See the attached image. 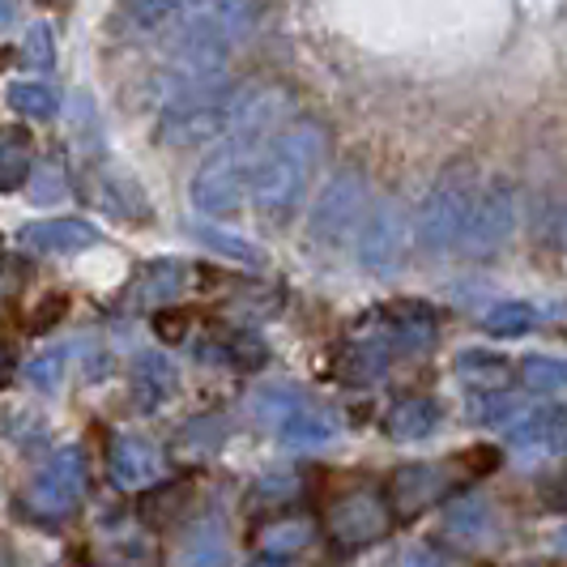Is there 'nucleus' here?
Returning <instances> with one entry per match:
<instances>
[{"label": "nucleus", "instance_id": "nucleus-1", "mask_svg": "<svg viewBox=\"0 0 567 567\" xmlns=\"http://www.w3.org/2000/svg\"><path fill=\"white\" fill-rule=\"evenodd\" d=\"M320 154H324V142H320V133H316L312 124L274 137L252 163L256 209H265V214L295 209L303 200V193H308V179H312Z\"/></svg>", "mask_w": 567, "mask_h": 567}, {"label": "nucleus", "instance_id": "nucleus-2", "mask_svg": "<svg viewBox=\"0 0 567 567\" xmlns=\"http://www.w3.org/2000/svg\"><path fill=\"white\" fill-rule=\"evenodd\" d=\"M248 142L252 137H235L230 145L214 150L197 167V175H193L188 197H193V205H197L205 218H227V214H235L244 205V193L252 188V163H256Z\"/></svg>", "mask_w": 567, "mask_h": 567}, {"label": "nucleus", "instance_id": "nucleus-3", "mask_svg": "<svg viewBox=\"0 0 567 567\" xmlns=\"http://www.w3.org/2000/svg\"><path fill=\"white\" fill-rule=\"evenodd\" d=\"M230 99H235V90H227V85L171 99L154 120V142L184 150V145H205L223 137L230 128Z\"/></svg>", "mask_w": 567, "mask_h": 567}, {"label": "nucleus", "instance_id": "nucleus-4", "mask_svg": "<svg viewBox=\"0 0 567 567\" xmlns=\"http://www.w3.org/2000/svg\"><path fill=\"white\" fill-rule=\"evenodd\" d=\"M474 179L470 171H449L431 193L419 205V218H414V235L419 244L431 248V252H449L461 244V230L470 223V209H474Z\"/></svg>", "mask_w": 567, "mask_h": 567}, {"label": "nucleus", "instance_id": "nucleus-5", "mask_svg": "<svg viewBox=\"0 0 567 567\" xmlns=\"http://www.w3.org/2000/svg\"><path fill=\"white\" fill-rule=\"evenodd\" d=\"M85 478H90V470H85L82 449H78V444L56 449L52 461L30 478L27 495H22V508H27V516H34V520L56 525V520L78 512V504H82V495H85Z\"/></svg>", "mask_w": 567, "mask_h": 567}, {"label": "nucleus", "instance_id": "nucleus-6", "mask_svg": "<svg viewBox=\"0 0 567 567\" xmlns=\"http://www.w3.org/2000/svg\"><path fill=\"white\" fill-rule=\"evenodd\" d=\"M363 197H368V184L354 167H341L312 205V218H308V230H312L316 244H329L338 248L350 230L359 227V214H363Z\"/></svg>", "mask_w": 567, "mask_h": 567}, {"label": "nucleus", "instance_id": "nucleus-7", "mask_svg": "<svg viewBox=\"0 0 567 567\" xmlns=\"http://www.w3.org/2000/svg\"><path fill=\"white\" fill-rule=\"evenodd\" d=\"M393 529V508L384 504L380 491L359 486V491H346L338 504L329 508V538L338 542L341 550H359L371 546Z\"/></svg>", "mask_w": 567, "mask_h": 567}, {"label": "nucleus", "instance_id": "nucleus-8", "mask_svg": "<svg viewBox=\"0 0 567 567\" xmlns=\"http://www.w3.org/2000/svg\"><path fill=\"white\" fill-rule=\"evenodd\" d=\"M410 252V218L398 200H375L359 235V265L371 274H398Z\"/></svg>", "mask_w": 567, "mask_h": 567}, {"label": "nucleus", "instance_id": "nucleus-9", "mask_svg": "<svg viewBox=\"0 0 567 567\" xmlns=\"http://www.w3.org/2000/svg\"><path fill=\"white\" fill-rule=\"evenodd\" d=\"M516 230V197H512L508 184H491L474 197L470 209V223L461 230V252L465 256H491L499 252Z\"/></svg>", "mask_w": 567, "mask_h": 567}, {"label": "nucleus", "instance_id": "nucleus-10", "mask_svg": "<svg viewBox=\"0 0 567 567\" xmlns=\"http://www.w3.org/2000/svg\"><path fill=\"white\" fill-rule=\"evenodd\" d=\"M368 324L375 333L389 338L393 354H423L440 338V316L423 299H401V303L384 308V312H371Z\"/></svg>", "mask_w": 567, "mask_h": 567}, {"label": "nucleus", "instance_id": "nucleus-11", "mask_svg": "<svg viewBox=\"0 0 567 567\" xmlns=\"http://www.w3.org/2000/svg\"><path fill=\"white\" fill-rule=\"evenodd\" d=\"M107 478L120 491H142L163 478V453L142 435H112L107 444Z\"/></svg>", "mask_w": 567, "mask_h": 567}, {"label": "nucleus", "instance_id": "nucleus-12", "mask_svg": "<svg viewBox=\"0 0 567 567\" xmlns=\"http://www.w3.org/2000/svg\"><path fill=\"white\" fill-rule=\"evenodd\" d=\"M449 470H453L449 461L398 470V478L389 486V491H393V512H398V516H419L423 508L440 504V499L453 491V474H449Z\"/></svg>", "mask_w": 567, "mask_h": 567}, {"label": "nucleus", "instance_id": "nucleus-13", "mask_svg": "<svg viewBox=\"0 0 567 567\" xmlns=\"http://www.w3.org/2000/svg\"><path fill=\"white\" fill-rule=\"evenodd\" d=\"M18 244L34 256H73L99 244V230L85 218H43L18 230Z\"/></svg>", "mask_w": 567, "mask_h": 567}, {"label": "nucleus", "instance_id": "nucleus-14", "mask_svg": "<svg viewBox=\"0 0 567 567\" xmlns=\"http://www.w3.org/2000/svg\"><path fill=\"white\" fill-rule=\"evenodd\" d=\"M188 286V265L163 256V260H150L137 269V278L128 286V308H167L184 295Z\"/></svg>", "mask_w": 567, "mask_h": 567}, {"label": "nucleus", "instance_id": "nucleus-15", "mask_svg": "<svg viewBox=\"0 0 567 567\" xmlns=\"http://www.w3.org/2000/svg\"><path fill=\"white\" fill-rule=\"evenodd\" d=\"M128 389H133L137 410H158V405H167L179 393V371H175V363H171L167 354L142 350L133 359V368H128Z\"/></svg>", "mask_w": 567, "mask_h": 567}, {"label": "nucleus", "instance_id": "nucleus-16", "mask_svg": "<svg viewBox=\"0 0 567 567\" xmlns=\"http://www.w3.org/2000/svg\"><path fill=\"white\" fill-rule=\"evenodd\" d=\"M389 363H393V346L368 324L363 338H350V346L338 354V375L346 384H375V380H384Z\"/></svg>", "mask_w": 567, "mask_h": 567}, {"label": "nucleus", "instance_id": "nucleus-17", "mask_svg": "<svg viewBox=\"0 0 567 567\" xmlns=\"http://www.w3.org/2000/svg\"><path fill=\"white\" fill-rule=\"evenodd\" d=\"M567 431V410L564 405H534L529 414H520L508 426V444L516 453H542L550 444H559Z\"/></svg>", "mask_w": 567, "mask_h": 567}, {"label": "nucleus", "instance_id": "nucleus-18", "mask_svg": "<svg viewBox=\"0 0 567 567\" xmlns=\"http://www.w3.org/2000/svg\"><path fill=\"white\" fill-rule=\"evenodd\" d=\"M278 435H282V444H290V449H324V444L338 440V419L324 414V410H316V405H295L282 423H278Z\"/></svg>", "mask_w": 567, "mask_h": 567}, {"label": "nucleus", "instance_id": "nucleus-19", "mask_svg": "<svg viewBox=\"0 0 567 567\" xmlns=\"http://www.w3.org/2000/svg\"><path fill=\"white\" fill-rule=\"evenodd\" d=\"M456 375H461V384H470L478 393H499L512 380V359L483 350V346H470V350L456 354Z\"/></svg>", "mask_w": 567, "mask_h": 567}, {"label": "nucleus", "instance_id": "nucleus-20", "mask_svg": "<svg viewBox=\"0 0 567 567\" xmlns=\"http://www.w3.org/2000/svg\"><path fill=\"white\" fill-rule=\"evenodd\" d=\"M440 426V401L435 398H405L389 405L384 414V435L389 440H426Z\"/></svg>", "mask_w": 567, "mask_h": 567}, {"label": "nucleus", "instance_id": "nucleus-21", "mask_svg": "<svg viewBox=\"0 0 567 567\" xmlns=\"http://www.w3.org/2000/svg\"><path fill=\"white\" fill-rule=\"evenodd\" d=\"M175 567H227V534L218 520H200L188 534V542L179 546Z\"/></svg>", "mask_w": 567, "mask_h": 567}, {"label": "nucleus", "instance_id": "nucleus-22", "mask_svg": "<svg viewBox=\"0 0 567 567\" xmlns=\"http://www.w3.org/2000/svg\"><path fill=\"white\" fill-rule=\"evenodd\" d=\"M34 171V150L22 128H0V193H18Z\"/></svg>", "mask_w": 567, "mask_h": 567}, {"label": "nucleus", "instance_id": "nucleus-23", "mask_svg": "<svg viewBox=\"0 0 567 567\" xmlns=\"http://www.w3.org/2000/svg\"><path fill=\"white\" fill-rule=\"evenodd\" d=\"M193 0H120V13L128 18V27L137 30H163L175 27L188 13Z\"/></svg>", "mask_w": 567, "mask_h": 567}, {"label": "nucleus", "instance_id": "nucleus-24", "mask_svg": "<svg viewBox=\"0 0 567 567\" xmlns=\"http://www.w3.org/2000/svg\"><path fill=\"white\" fill-rule=\"evenodd\" d=\"M312 542V520L308 516H282V520H269L265 529H260V546H265V555H295V550H303Z\"/></svg>", "mask_w": 567, "mask_h": 567}, {"label": "nucleus", "instance_id": "nucleus-25", "mask_svg": "<svg viewBox=\"0 0 567 567\" xmlns=\"http://www.w3.org/2000/svg\"><path fill=\"white\" fill-rule=\"evenodd\" d=\"M4 99H9V107L18 115H27V120H52L60 112V99L52 85L43 82H13L4 90Z\"/></svg>", "mask_w": 567, "mask_h": 567}, {"label": "nucleus", "instance_id": "nucleus-26", "mask_svg": "<svg viewBox=\"0 0 567 567\" xmlns=\"http://www.w3.org/2000/svg\"><path fill=\"white\" fill-rule=\"evenodd\" d=\"M534 320H538V312H534L529 303L508 299V303H495V308L483 316V329L491 338H520V333L534 329Z\"/></svg>", "mask_w": 567, "mask_h": 567}, {"label": "nucleus", "instance_id": "nucleus-27", "mask_svg": "<svg viewBox=\"0 0 567 567\" xmlns=\"http://www.w3.org/2000/svg\"><path fill=\"white\" fill-rule=\"evenodd\" d=\"M200 244L209 248V252L227 256V260H239V265H265V248H256L248 244L244 235H235V230H218V227H197L193 230Z\"/></svg>", "mask_w": 567, "mask_h": 567}, {"label": "nucleus", "instance_id": "nucleus-28", "mask_svg": "<svg viewBox=\"0 0 567 567\" xmlns=\"http://www.w3.org/2000/svg\"><path fill=\"white\" fill-rule=\"evenodd\" d=\"M99 197H103V205L112 209L115 218H145L150 214L142 188L128 175H103V193Z\"/></svg>", "mask_w": 567, "mask_h": 567}, {"label": "nucleus", "instance_id": "nucleus-29", "mask_svg": "<svg viewBox=\"0 0 567 567\" xmlns=\"http://www.w3.org/2000/svg\"><path fill=\"white\" fill-rule=\"evenodd\" d=\"M520 380H525L534 393H567V359L529 354V359L520 363Z\"/></svg>", "mask_w": 567, "mask_h": 567}, {"label": "nucleus", "instance_id": "nucleus-30", "mask_svg": "<svg viewBox=\"0 0 567 567\" xmlns=\"http://www.w3.org/2000/svg\"><path fill=\"white\" fill-rule=\"evenodd\" d=\"M64 368H69V350H43L27 363V384H34L39 393H56L64 384Z\"/></svg>", "mask_w": 567, "mask_h": 567}, {"label": "nucleus", "instance_id": "nucleus-31", "mask_svg": "<svg viewBox=\"0 0 567 567\" xmlns=\"http://www.w3.org/2000/svg\"><path fill=\"white\" fill-rule=\"evenodd\" d=\"M22 60H27V69H52L56 64V30L48 22H34L22 34Z\"/></svg>", "mask_w": 567, "mask_h": 567}, {"label": "nucleus", "instance_id": "nucleus-32", "mask_svg": "<svg viewBox=\"0 0 567 567\" xmlns=\"http://www.w3.org/2000/svg\"><path fill=\"white\" fill-rule=\"evenodd\" d=\"M486 520H491V512H486L483 499H461L456 508H449V520H444V525H449V534H453V538L470 542V538H478V534H483Z\"/></svg>", "mask_w": 567, "mask_h": 567}, {"label": "nucleus", "instance_id": "nucleus-33", "mask_svg": "<svg viewBox=\"0 0 567 567\" xmlns=\"http://www.w3.org/2000/svg\"><path fill=\"white\" fill-rule=\"evenodd\" d=\"M223 359L244 371H256L265 359H269V350H265V341L256 338V333H235L230 341L223 338Z\"/></svg>", "mask_w": 567, "mask_h": 567}, {"label": "nucleus", "instance_id": "nucleus-34", "mask_svg": "<svg viewBox=\"0 0 567 567\" xmlns=\"http://www.w3.org/2000/svg\"><path fill=\"white\" fill-rule=\"evenodd\" d=\"M30 197H34V205H52V200L69 197V179H64V167H60V163H43V167H34V179H30Z\"/></svg>", "mask_w": 567, "mask_h": 567}, {"label": "nucleus", "instance_id": "nucleus-35", "mask_svg": "<svg viewBox=\"0 0 567 567\" xmlns=\"http://www.w3.org/2000/svg\"><path fill=\"white\" fill-rule=\"evenodd\" d=\"M223 435H227V426H223V419H214V414H205V419H193V423L179 431L184 449H214Z\"/></svg>", "mask_w": 567, "mask_h": 567}, {"label": "nucleus", "instance_id": "nucleus-36", "mask_svg": "<svg viewBox=\"0 0 567 567\" xmlns=\"http://www.w3.org/2000/svg\"><path fill=\"white\" fill-rule=\"evenodd\" d=\"M295 405H299V398H295L290 389H260V398H256V419H265V423H282Z\"/></svg>", "mask_w": 567, "mask_h": 567}, {"label": "nucleus", "instance_id": "nucleus-37", "mask_svg": "<svg viewBox=\"0 0 567 567\" xmlns=\"http://www.w3.org/2000/svg\"><path fill=\"white\" fill-rule=\"evenodd\" d=\"M483 405L486 410H474V419H478L483 426H512V419L525 410L520 398H508V393H504V398H486Z\"/></svg>", "mask_w": 567, "mask_h": 567}, {"label": "nucleus", "instance_id": "nucleus-38", "mask_svg": "<svg viewBox=\"0 0 567 567\" xmlns=\"http://www.w3.org/2000/svg\"><path fill=\"white\" fill-rule=\"evenodd\" d=\"M299 491V483L290 478V474H269V478H260L252 491L256 504H278V499H290Z\"/></svg>", "mask_w": 567, "mask_h": 567}, {"label": "nucleus", "instance_id": "nucleus-39", "mask_svg": "<svg viewBox=\"0 0 567 567\" xmlns=\"http://www.w3.org/2000/svg\"><path fill=\"white\" fill-rule=\"evenodd\" d=\"M538 495L542 504L550 512H567V470H555V474H546L538 483Z\"/></svg>", "mask_w": 567, "mask_h": 567}, {"label": "nucleus", "instance_id": "nucleus-40", "mask_svg": "<svg viewBox=\"0 0 567 567\" xmlns=\"http://www.w3.org/2000/svg\"><path fill=\"white\" fill-rule=\"evenodd\" d=\"M43 303H48V308H39V316H34V329H48L52 320H60V316H64V299H60V295L43 299Z\"/></svg>", "mask_w": 567, "mask_h": 567}, {"label": "nucleus", "instance_id": "nucleus-41", "mask_svg": "<svg viewBox=\"0 0 567 567\" xmlns=\"http://www.w3.org/2000/svg\"><path fill=\"white\" fill-rule=\"evenodd\" d=\"M158 329L167 333V341H179V333H184V320H179V316H158Z\"/></svg>", "mask_w": 567, "mask_h": 567}, {"label": "nucleus", "instance_id": "nucleus-42", "mask_svg": "<svg viewBox=\"0 0 567 567\" xmlns=\"http://www.w3.org/2000/svg\"><path fill=\"white\" fill-rule=\"evenodd\" d=\"M410 567H444V564H440L431 550H423V555H414V559H410Z\"/></svg>", "mask_w": 567, "mask_h": 567}, {"label": "nucleus", "instance_id": "nucleus-43", "mask_svg": "<svg viewBox=\"0 0 567 567\" xmlns=\"http://www.w3.org/2000/svg\"><path fill=\"white\" fill-rule=\"evenodd\" d=\"M248 567H290L286 559H278V555H260V559H252Z\"/></svg>", "mask_w": 567, "mask_h": 567}, {"label": "nucleus", "instance_id": "nucleus-44", "mask_svg": "<svg viewBox=\"0 0 567 567\" xmlns=\"http://www.w3.org/2000/svg\"><path fill=\"white\" fill-rule=\"evenodd\" d=\"M13 22V0H0V30Z\"/></svg>", "mask_w": 567, "mask_h": 567}]
</instances>
